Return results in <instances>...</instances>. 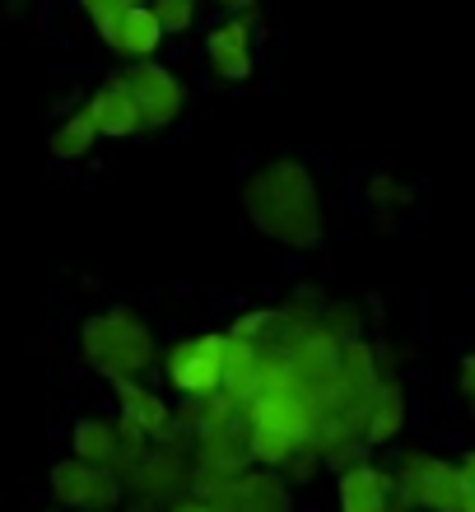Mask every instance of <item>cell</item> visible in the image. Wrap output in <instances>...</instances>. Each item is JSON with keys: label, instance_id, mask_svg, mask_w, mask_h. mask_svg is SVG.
<instances>
[{"label": "cell", "instance_id": "17", "mask_svg": "<svg viewBox=\"0 0 475 512\" xmlns=\"http://www.w3.org/2000/svg\"><path fill=\"white\" fill-rule=\"evenodd\" d=\"M457 387H462V396L475 405V354H466L462 368H457Z\"/></svg>", "mask_w": 475, "mask_h": 512}, {"label": "cell", "instance_id": "5", "mask_svg": "<svg viewBox=\"0 0 475 512\" xmlns=\"http://www.w3.org/2000/svg\"><path fill=\"white\" fill-rule=\"evenodd\" d=\"M117 80L126 84V94L136 98L145 131H163V126H173L177 117H182L187 89H182V80H177L168 66H159V61H136V66H126Z\"/></svg>", "mask_w": 475, "mask_h": 512}, {"label": "cell", "instance_id": "15", "mask_svg": "<svg viewBox=\"0 0 475 512\" xmlns=\"http://www.w3.org/2000/svg\"><path fill=\"white\" fill-rule=\"evenodd\" d=\"M364 196H368V205H410V187L401 182V177H392V173H373L364 182Z\"/></svg>", "mask_w": 475, "mask_h": 512}, {"label": "cell", "instance_id": "2", "mask_svg": "<svg viewBox=\"0 0 475 512\" xmlns=\"http://www.w3.org/2000/svg\"><path fill=\"white\" fill-rule=\"evenodd\" d=\"M80 350L84 359L112 382H136V373L159 359L154 350V331L140 322L131 308H112V312H94L80 326Z\"/></svg>", "mask_w": 475, "mask_h": 512}, {"label": "cell", "instance_id": "13", "mask_svg": "<svg viewBox=\"0 0 475 512\" xmlns=\"http://www.w3.org/2000/svg\"><path fill=\"white\" fill-rule=\"evenodd\" d=\"M94 140H98V131L89 126V117L75 112V117H66V122L52 131V154L61 163H75V159H84V154L94 149Z\"/></svg>", "mask_w": 475, "mask_h": 512}, {"label": "cell", "instance_id": "12", "mask_svg": "<svg viewBox=\"0 0 475 512\" xmlns=\"http://www.w3.org/2000/svg\"><path fill=\"white\" fill-rule=\"evenodd\" d=\"M243 512H294V494L275 471L243 475Z\"/></svg>", "mask_w": 475, "mask_h": 512}, {"label": "cell", "instance_id": "3", "mask_svg": "<svg viewBox=\"0 0 475 512\" xmlns=\"http://www.w3.org/2000/svg\"><path fill=\"white\" fill-rule=\"evenodd\" d=\"M224 354H229V331H205V336L177 340L163 354V378L182 391V401H210L224 391Z\"/></svg>", "mask_w": 475, "mask_h": 512}, {"label": "cell", "instance_id": "16", "mask_svg": "<svg viewBox=\"0 0 475 512\" xmlns=\"http://www.w3.org/2000/svg\"><path fill=\"white\" fill-rule=\"evenodd\" d=\"M154 14H159L163 38H173V33H187V28L196 24V5H191V0H159V5H154Z\"/></svg>", "mask_w": 475, "mask_h": 512}, {"label": "cell", "instance_id": "1", "mask_svg": "<svg viewBox=\"0 0 475 512\" xmlns=\"http://www.w3.org/2000/svg\"><path fill=\"white\" fill-rule=\"evenodd\" d=\"M243 210L252 229L285 247H317L326 233L317 182L299 159H275L247 177Z\"/></svg>", "mask_w": 475, "mask_h": 512}, {"label": "cell", "instance_id": "6", "mask_svg": "<svg viewBox=\"0 0 475 512\" xmlns=\"http://www.w3.org/2000/svg\"><path fill=\"white\" fill-rule=\"evenodd\" d=\"M261 33V14L252 5H233L229 19H219L210 24L205 33V56H210V66H215L219 80L229 84H243L252 80V38Z\"/></svg>", "mask_w": 475, "mask_h": 512}, {"label": "cell", "instance_id": "14", "mask_svg": "<svg viewBox=\"0 0 475 512\" xmlns=\"http://www.w3.org/2000/svg\"><path fill=\"white\" fill-rule=\"evenodd\" d=\"M84 14H89V19L98 24V38L112 47V38H117L122 19L131 14V5H126V0H89V5H84Z\"/></svg>", "mask_w": 475, "mask_h": 512}, {"label": "cell", "instance_id": "11", "mask_svg": "<svg viewBox=\"0 0 475 512\" xmlns=\"http://www.w3.org/2000/svg\"><path fill=\"white\" fill-rule=\"evenodd\" d=\"M401 429H406V391L396 387V382H378V391H373V415H368L364 443H368V447H382V443H392Z\"/></svg>", "mask_w": 475, "mask_h": 512}, {"label": "cell", "instance_id": "7", "mask_svg": "<svg viewBox=\"0 0 475 512\" xmlns=\"http://www.w3.org/2000/svg\"><path fill=\"white\" fill-rule=\"evenodd\" d=\"M52 499L70 512H112L122 503V480L112 471H94V466L66 457L52 466Z\"/></svg>", "mask_w": 475, "mask_h": 512}, {"label": "cell", "instance_id": "4", "mask_svg": "<svg viewBox=\"0 0 475 512\" xmlns=\"http://www.w3.org/2000/svg\"><path fill=\"white\" fill-rule=\"evenodd\" d=\"M396 485H401V499H410L420 512H466V494H471L462 466L429 452H410L396 471Z\"/></svg>", "mask_w": 475, "mask_h": 512}, {"label": "cell", "instance_id": "18", "mask_svg": "<svg viewBox=\"0 0 475 512\" xmlns=\"http://www.w3.org/2000/svg\"><path fill=\"white\" fill-rule=\"evenodd\" d=\"M457 466H462V475H466V485H471V489H475V447H471V452H466V457H462V461H457Z\"/></svg>", "mask_w": 475, "mask_h": 512}, {"label": "cell", "instance_id": "10", "mask_svg": "<svg viewBox=\"0 0 475 512\" xmlns=\"http://www.w3.org/2000/svg\"><path fill=\"white\" fill-rule=\"evenodd\" d=\"M159 42H163V28H159L154 5H131V14L122 19L117 38H112V52H122L126 61L136 66V61H154Z\"/></svg>", "mask_w": 475, "mask_h": 512}, {"label": "cell", "instance_id": "19", "mask_svg": "<svg viewBox=\"0 0 475 512\" xmlns=\"http://www.w3.org/2000/svg\"><path fill=\"white\" fill-rule=\"evenodd\" d=\"M168 512H210V508H205L201 499H182V503H173V508H168Z\"/></svg>", "mask_w": 475, "mask_h": 512}, {"label": "cell", "instance_id": "9", "mask_svg": "<svg viewBox=\"0 0 475 512\" xmlns=\"http://www.w3.org/2000/svg\"><path fill=\"white\" fill-rule=\"evenodd\" d=\"M80 112L89 117V126H94L98 135H108V140H122V135L145 131V122H140V108H136V98L126 94V84H122V80L98 84V89L89 94V103H84Z\"/></svg>", "mask_w": 475, "mask_h": 512}, {"label": "cell", "instance_id": "8", "mask_svg": "<svg viewBox=\"0 0 475 512\" xmlns=\"http://www.w3.org/2000/svg\"><path fill=\"white\" fill-rule=\"evenodd\" d=\"M396 494H401L396 475L382 471V466H373V461H359V466H350V471L336 475L340 512H392Z\"/></svg>", "mask_w": 475, "mask_h": 512}]
</instances>
